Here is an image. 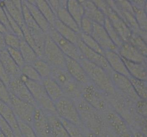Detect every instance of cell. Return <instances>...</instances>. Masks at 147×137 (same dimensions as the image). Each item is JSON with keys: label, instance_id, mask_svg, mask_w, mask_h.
<instances>
[{"label": "cell", "instance_id": "cell-1", "mask_svg": "<svg viewBox=\"0 0 147 137\" xmlns=\"http://www.w3.org/2000/svg\"><path fill=\"white\" fill-rule=\"evenodd\" d=\"M78 61L85 70L90 80L97 88L107 94H115L116 89L107 72L85 58Z\"/></svg>", "mask_w": 147, "mask_h": 137}, {"label": "cell", "instance_id": "cell-2", "mask_svg": "<svg viewBox=\"0 0 147 137\" xmlns=\"http://www.w3.org/2000/svg\"><path fill=\"white\" fill-rule=\"evenodd\" d=\"M50 77L60 86L64 96L72 100L81 97L82 85L71 76L66 69L52 67Z\"/></svg>", "mask_w": 147, "mask_h": 137}, {"label": "cell", "instance_id": "cell-3", "mask_svg": "<svg viewBox=\"0 0 147 137\" xmlns=\"http://www.w3.org/2000/svg\"><path fill=\"white\" fill-rule=\"evenodd\" d=\"M20 78L28 88L37 107L42 109L46 114L57 115L54 102L47 94L41 82L29 80L22 75Z\"/></svg>", "mask_w": 147, "mask_h": 137}, {"label": "cell", "instance_id": "cell-4", "mask_svg": "<svg viewBox=\"0 0 147 137\" xmlns=\"http://www.w3.org/2000/svg\"><path fill=\"white\" fill-rule=\"evenodd\" d=\"M57 115L63 120L80 127L82 124L80 116L73 100L63 96L54 102Z\"/></svg>", "mask_w": 147, "mask_h": 137}, {"label": "cell", "instance_id": "cell-5", "mask_svg": "<svg viewBox=\"0 0 147 137\" xmlns=\"http://www.w3.org/2000/svg\"><path fill=\"white\" fill-rule=\"evenodd\" d=\"M42 59L52 67L66 69V56L47 34L42 52Z\"/></svg>", "mask_w": 147, "mask_h": 137}, {"label": "cell", "instance_id": "cell-6", "mask_svg": "<svg viewBox=\"0 0 147 137\" xmlns=\"http://www.w3.org/2000/svg\"><path fill=\"white\" fill-rule=\"evenodd\" d=\"M103 93L92 82L82 85L81 97L96 110L103 111L107 109V101Z\"/></svg>", "mask_w": 147, "mask_h": 137}, {"label": "cell", "instance_id": "cell-7", "mask_svg": "<svg viewBox=\"0 0 147 137\" xmlns=\"http://www.w3.org/2000/svg\"><path fill=\"white\" fill-rule=\"evenodd\" d=\"M48 34L65 56L78 61L84 58L78 47L63 38L53 27L51 28Z\"/></svg>", "mask_w": 147, "mask_h": 137}, {"label": "cell", "instance_id": "cell-8", "mask_svg": "<svg viewBox=\"0 0 147 137\" xmlns=\"http://www.w3.org/2000/svg\"><path fill=\"white\" fill-rule=\"evenodd\" d=\"M10 94V107L17 119L32 126L36 107L18 99L11 93Z\"/></svg>", "mask_w": 147, "mask_h": 137}, {"label": "cell", "instance_id": "cell-9", "mask_svg": "<svg viewBox=\"0 0 147 137\" xmlns=\"http://www.w3.org/2000/svg\"><path fill=\"white\" fill-rule=\"evenodd\" d=\"M109 74L115 89L118 90L132 100L138 101L140 99L135 91L128 78L113 71Z\"/></svg>", "mask_w": 147, "mask_h": 137}, {"label": "cell", "instance_id": "cell-10", "mask_svg": "<svg viewBox=\"0 0 147 137\" xmlns=\"http://www.w3.org/2000/svg\"><path fill=\"white\" fill-rule=\"evenodd\" d=\"M91 36L104 51H111L118 53L119 48L111 39L103 25L93 22Z\"/></svg>", "mask_w": 147, "mask_h": 137}, {"label": "cell", "instance_id": "cell-11", "mask_svg": "<svg viewBox=\"0 0 147 137\" xmlns=\"http://www.w3.org/2000/svg\"><path fill=\"white\" fill-rule=\"evenodd\" d=\"M10 92L18 99L37 107L34 98L26 84L20 77L11 80L8 87Z\"/></svg>", "mask_w": 147, "mask_h": 137}, {"label": "cell", "instance_id": "cell-12", "mask_svg": "<svg viewBox=\"0 0 147 137\" xmlns=\"http://www.w3.org/2000/svg\"><path fill=\"white\" fill-rule=\"evenodd\" d=\"M77 46L78 47L83 57L85 59L102 68L107 72L109 74L113 71L104 56L89 48L83 43L80 39L78 42Z\"/></svg>", "mask_w": 147, "mask_h": 137}, {"label": "cell", "instance_id": "cell-13", "mask_svg": "<svg viewBox=\"0 0 147 137\" xmlns=\"http://www.w3.org/2000/svg\"><path fill=\"white\" fill-rule=\"evenodd\" d=\"M32 126L37 137H51L47 114L36 107Z\"/></svg>", "mask_w": 147, "mask_h": 137}, {"label": "cell", "instance_id": "cell-14", "mask_svg": "<svg viewBox=\"0 0 147 137\" xmlns=\"http://www.w3.org/2000/svg\"><path fill=\"white\" fill-rule=\"evenodd\" d=\"M107 119L113 131L119 137H133L125 121L117 112L108 111Z\"/></svg>", "mask_w": 147, "mask_h": 137}, {"label": "cell", "instance_id": "cell-15", "mask_svg": "<svg viewBox=\"0 0 147 137\" xmlns=\"http://www.w3.org/2000/svg\"><path fill=\"white\" fill-rule=\"evenodd\" d=\"M66 69L71 76L81 85L91 82L78 61L66 56Z\"/></svg>", "mask_w": 147, "mask_h": 137}, {"label": "cell", "instance_id": "cell-16", "mask_svg": "<svg viewBox=\"0 0 147 137\" xmlns=\"http://www.w3.org/2000/svg\"><path fill=\"white\" fill-rule=\"evenodd\" d=\"M118 54L125 59L136 63H146V57L142 55L129 43H124L119 48Z\"/></svg>", "mask_w": 147, "mask_h": 137}, {"label": "cell", "instance_id": "cell-17", "mask_svg": "<svg viewBox=\"0 0 147 137\" xmlns=\"http://www.w3.org/2000/svg\"><path fill=\"white\" fill-rule=\"evenodd\" d=\"M79 1L84 8V16L92 22L104 25L106 16L92 1Z\"/></svg>", "mask_w": 147, "mask_h": 137}, {"label": "cell", "instance_id": "cell-18", "mask_svg": "<svg viewBox=\"0 0 147 137\" xmlns=\"http://www.w3.org/2000/svg\"><path fill=\"white\" fill-rule=\"evenodd\" d=\"M104 57L113 71L127 78L130 77L122 58L118 53L111 51H104Z\"/></svg>", "mask_w": 147, "mask_h": 137}, {"label": "cell", "instance_id": "cell-19", "mask_svg": "<svg viewBox=\"0 0 147 137\" xmlns=\"http://www.w3.org/2000/svg\"><path fill=\"white\" fill-rule=\"evenodd\" d=\"M0 61L11 80L21 77L20 68L13 59L7 49L0 51Z\"/></svg>", "mask_w": 147, "mask_h": 137}, {"label": "cell", "instance_id": "cell-20", "mask_svg": "<svg viewBox=\"0 0 147 137\" xmlns=\"http://www.w3.org/2000/svg\"><path fill=\"white\" fill-rule=\"evenodd\" d=\"M0 115L11 127L15 137L21 135L18 120L11 107L1 100H0Z\"/></svg>", "mask_w": 147, "mask_h": 137}, {"label": "cell", "instance_id": "cell-21", "mask_svg": "<svg viewBox=\"0 0 147 137\" xmlns=\"http://www.w3.org/2000/svg\"><path fill=\"white\" fill-rule=\"evenodd\" d=\"M36 23L45 34L52 27L34 3V1H23Z\"/></svg>", "mask_w": 147, "mask_h": 137}, {"label": "cell", "instance_id": "cell-22", "mask_svg": "<svg viewBox=\"0 0 147 137\" xmlns=\"http://www.w3.org/2000/svg\"><path fill=\"white\" fill-rule=\"evenodd\" d=\"M67 1H60L61 6L57 11V17L63 24L77 33L81 32L80 29L67 9Z\"/></svg>", "mask_w": 147, "mask_h": 137}, {"label": "cell", "instance_id": "cell-23", "mask_svg": "<svg viewBox=\"0 0 147 137\" xmlns=\"http://www.w3.org/2000/svg\"><path fill=\"white\" fill-rule=\"evenodd\" d=\"M4 7L11 17L21 28L24 24L22 1H4Z\"/></svg>", "mask_w": 147, "mask_h": 137}, {"label": "cell", "instance_id": "cell-24", "mask_svg": "<svg viewBox=\"0 0 147 137\" xmlns=\"http://www.w3.org/2000/svg\"><path fill=\"white\" fill-rule=\"evenodd\" d=\"M121 58L131 77L137 79L146 81L147 74L146 63H136L125 59L122 57Z\"/></svg>", "mask_w": 147, "mask_h": 137}, {"label": "cell", "instance_id": "cell-25", "mask_svg": "<svg viewBox=\"0 0 147 137\" xmlns=\"http://www.w3.org/2000/svg\"><path fill=\"white\" fill-rule=\"evenodd\" d=\"M41 82L47 94L53 102L64 96L60 86L51 77L42 79Z\"/></svg>", "mask_w": 147, "mask_h": 137}, {"label": "cell", "instance_id": "cell-26", "mask_svg": "<svg viewBox=\"0 0 147 137\" xmlns=\"http://www.w3.org/2000/svg\"><path fill=\"white\" fill-rule=\"evenodd\" d=\"M51 137H70L60 119L56 114H46Z\"/></svg>", "mask_w": 147, "mask_h": 137}, {"label": "cell", "instance_id": "cell-27", "mask_svg": "<svg viewBox=\"0 0 147 137\" xmlns=\"http://www.w3.org/2000/svg\"><path fill=\"white\" fill-rule=\"evenodd\" d=\"M53 28L63 38L77 46L80 40L79 34L62 23L58 19L55 21Z\"/></svg>", "mask_w": 147, "mask_h": 137}, {"label": "cell", "instance_id": "cell-28", "mask_svg": "<svg viewBox=\"0 0 147 137\" xmlns=\"http://www.w3.org/2000/svg\"><path fill=\"white\" fill-rule=\"evenodd\" d=\"M67 9L80 28L82 20L84 16L83 6L79 1L69 0L67 3Z\"/></svg>", "mask_w": 147, "mask_h": 137}, {"label": "cell", "instance_id": "cell-29", "mask_svg": "<svg viewBox=\"0 0 147 137\" xmlns=\"http://www.w3.org/2000/svg\"><path fill=\"white\" fill-rule=\"evenodd\" d=\"M34 3L52 27H53L57 17L47 1L36 0L34 1Z\"/></svg>", "mask_w": 147, "mask_h": 137}, {"label": "cell", "instance_id": "cell-30", "mask_svg": "<svg viewBox=\"0 0 147 137\" xmlns=\"http://www.w3.org/2000/svg\"><path fill=\"white\" fill-rule=\"evenodd\" d=\"M19 50L26 64H32L39 58L32 48L24 39L22 40Z\"/></svg>", "mask_w": 147, "mask_h": 137}, {"label": "cell", "instance_id": "cell-31", "mask_svg": "<svg viewBox=\"0 0 147 137\" xmlns=\"http://www.w3.org/2000/svg\"><path fill=\"white\" fill-rule=\"evenodd\" d=\"M135 91L140 99L146 101L147 99V83L146 81L137 79L133 77L128 78Z\"/></svg>", "mask_w": 147, "mask_h": 137}, {"label": "cell", "instance_id": "cell-32", "mask_svg": "<svg viewBox=\"0 0 147 137\" xmlns=\"http://www.w3.org/2000/svg\"><path fill=\"white\" fill-rule=\"evenodd\" d=\"M32 65L39 74L42 79L50 77L52 67L44 60L38 58Z\"/></svg>", "mask_w": 147, "mask_h": 137}, {"label": "cell", "instance_id": "cell-33", "mask_svg": "<svg viewBox=\"0 0 147 137\" xmlns=\"http://www.w3.org/2000/svg\"><path fill=\"white\" fill-rule=\"evenodd\" d=\"M103 26L106 29L109 37H110L113 43L118 48L121 47L124 42L119 36L116 30L113 28L109 20L106 17Z\"/></svg>", "mask_w": 147, "mask_h": 137}, {"label": "cell", "instance_id": "cell-34", "mask_svg": "<svg viewBox=\"0 0 147 137\" xmlns=\"http://www.w3.org/2000/svg\"><path fill=\"white\" fill-rule=\"evenodd\" d=\"M80 39L83 43L92 50L104 56V51L91 35L83 32L79 33Z\"/></svg>", "mask_w": 147, "mask_h": 137}, {"label": "cell", "instance_id": "cell-35", "mask_svg": "<svg viewBox=\"0 0 147 137\" xmlns=\"http://www.w3.org/2000/svg\"><path fill=\"white\" fill-rule=\"evenodd\" d=\"M22 75L26 77L29 80L41 82L42 78L32 64L25 63L21 68Z\"/></svg>", "mask_w": 147, "mask_h": 137}, {"label": "cell", "instance_id": "cell-36", "mask_svg": "<svg viewBox=\"0 0 147 137\" xmlns=\"http://www.w3.org/2000/svg\"><path fill=\"white\" fill-rule=\"evenodd\" d=\"M128 43L134 46L142 55L147 57V49L146 41L138 34L132 33Z\"/></svg>", "mask_w": 147, "mask_h": 137}, {"label": "cell", "instance_id": "cell-37", "mask_svg": "<svg viewBox=\"0 0 147 137\" xmlns=\"http://www.w3.org/2000/svg\"><path fill=\"white\" fill-rule=\"evenodd\" d=\"M132 6L135 17L140 28L146 31L147 30V17L145 10L133 5Z\"/></svg>", "mask_w": 147, "mask_h": 137}, {"label": "cell", "instance_id": "cell-38", "mask_svg": "<svg viewBox=\"0 0 147 137\" xmlns=\"http://www.w3.org/2000/svg\"><path fill=\"white\" fill-rule=\"evenodd\" d=\"M21 29L22 30L23 35V39L27 43L29 46L32 48L38 56L39 58H41L42 53L38 48L33 37L30 33V31L27 28L25 24H24L22 25V27H21Z\"/></svg>", "mask_w": 147, "mask_h": 137}, {"label": "cell", "instance_id": "cell-39", "mask_svg": "<svg viewBox=\"0 0 147 137\" xmlns=\"http://www.w3.org/2000/svg\"><path fill=\"white\" fill-rule=\"evenodd\" d=\"M59 118L60 119L65 129L67 132L70 137H86L81 130L79 127L60 118L59 117Z\"/></svg>", "mask_w": 147, "mask_h": 137}, {"label": "cell", "instance_id": "cell-40", "mask_svg": "<svg viewBox=\"0 0 147 137\" xmlns=\"http://www.w3.org/2000/svg\"><path fill=\"white\" fill-rule=\"evenodd\" d=\"M5 42L7 47L20 49L22 40L15 34L7 32L4 34Z\"/></svg>", "mask_w": 147, "mask_h": 137}, {"label": "cell", "instance_id": "cell-41", "mask_svg": "<svg viewBox=\"0 0 147 137\" xmlns=\"http://www.w3.org/2000/svg\"><path fill=\"white\" fill-rule=\"evenodd\" d=\"M18 121L20 132L22 137H37L32 126L22 121L18 120Z\"/></svg>", "mask_w": 147, "mask_h": 137}, {"label": "cell", "instance_id": "cell-42", "mask_svg": "<svg viewBox=\"0 0 147 137\" xmlns=\"http://www.w3.org/2000/svg\"><path fill=\"white\" fill-rule=\"evenodd\" d=\"M6 49L13 59L20 68L25 64L20 50L9 47H7Z\"/></svg>", "mask_w": 147, "mask_h": 137}, {"label": "cell", "instance_id": "cell-43", "mask_svg": "<svg viewBox=\"0 0 147 137\" xmlns=\"http://www.w3.org/2000/svg\"><path fill=\"white\" fill-rule=\"evenodd\" d=\"M3 7L4 10L6 12L10 26L13 33L17 35V36H18L19 38H20L21 39H23V35L21 28L19 26V24L17 23V22L11 17L10 15L9 14L8 12L7 11L5 8H4V6Z\"/></svg>", "mask_w": 147, "mask_h": 137}, {"label": "cell", "instance_id": "cell-44", "mask_svg": "<svg viewBox=\"0 0 147 137\" xmlns=\"http://www.w3.org/2000/svg\"><path fill=\"white\" fill-rule=\"evenodd\" d=\"M0 100L10 106L11 94L8 88L0 79Z\"/></svg>", "mask_w": 147, "mask_h": 137}, {"label": "cell", "instance_id": "cell-45", "mask_svg": "<svg viewBox=\"0 0 147 137\" xmlns=\"http://www.w3.org/2000/svg\"><path fill=\"white\" fill-rule=\"evenodd\" d=\"M93 28V22L84 16L81 22L80 29L82 32L91 35Z\"/></svg>", "mask_w": 147, "mask_h": 137}, {"label": "cell", "instance_id": "cell-46", "mask_svg": "<svg viewBox=\"0 0 147 137\" xmlns=\"http://www.w3.org/2000/svg\"><path fill=\"white\" fill-rule=\"evenodd\" d=\"M0 131L6 137H15L14 132L11 127L6 120L0 115Z\"/></svg>", "mask_w": 147, "mask_h": 137}, {"label": "cell", "instance_id": "cell-47", "mask_svg": "<svg viewBox=\"0 0 147 137\" xmlns=\"http://www.w3.org/2000/svg\"><path fill=\"white\" fill-rule=\"evenodd\" d=\"M3 6H2L0 3V22L6 27V29L8 30V32L15 34L13 33L10 26L6 12L3 8Z\"/></svg>", "mask_w": 147, "mask_h": 137}, {"label": "cell", "instance_id": "cell-48", "mask_svg": "<svg viewBox=\"0 0 147 137\" xmlns=\"http://www.w3.org/2000/svg\"><path fill=\"white\" fill-rule=\"evenodd\" d=\"M147 107L146 101L140 99L137 101L136 109L139 114L144 117H146Z\"/></svg>", "mask_w": 147, "mask_h": 137}, {"label": "cell", "instance_id": "cell-49", "mask_svg": "<svg viewBox=\"0 0 147 137\" xmlns=\"http://www.w3.org/2000/svg\"><path fill=\"white\" fill-rule=\"evenodd\" d=\"M0 79L4 82V84L8 88L11 79L9 76L6 73V70L3 67L1 61H0Z\"/></svg>", "mask_w": 147, "mask_h": 137}, {"label": "cell", "instance_id": "cell-50", "mask_svg": "<svg viewBox=\"0 0 147 137\" xmlns=\"http://www.w3.org/2000/svg\"><path fill=\"white\" fill-rule=\"evenodd\" d=\"M47 1L55 15H57V11L61 6L60 1H51L50 0V1Z\"/></svg>", "mask_w": 147, "mask_h": 137}, {"label": "cell", "instance_id": "cell-51", "mask_svg": "<svg viewBox=\"0 0 147 137\" xmlns=\"http://www.w3.org/2000/svg\"><path fill=\"white\" fill-rule=\"evenodd\" d=\"M7 47L5 42L4 34L0 32V51L6 49Z\"/></svg>", "mask_w": 147, "mask_h": 137}, {"label": "cell", "instance_id": "cell-52", "mask_svg": "<svg viewBox=\"0 0 147 137\" xmlns=\"http://www.w3.org/2000/svg\"><path fill=\"white\" fill-rule=\"evenodd\" d=\"M0 32L3 34L9 32L6 27L1 22H0Z\"/></svg>", "mask_w": 147, "mask_h": 137}, {"label": "cell", "instance_id": "cell-53", "mask_svg": "<svg viewBox=\"0 0 147 137\" xmlns=\"http://www.w3.org/2000/svg\"><path fill=\"white\" fill-rule=\"evenodd\" d=\"M86 137H99L97 134H95L94 132H90L88 133Z\"/></svg>", "mask_w": 147, "mask_h": 137}, {"label": "cell", "instance_id": "cell-54", "mask_svg": "<svg viewBox=\"0 0 147 137\" xmlns=\"http://www.w3.org/2000/svg\"><path fill=\"white\" fill-rule=\"evenodd\" d=\"M135 137H144L140 133H137V134H136V136H135Z\"/></svg>", "mask_w": 147, "mask_h": 137}, {"label": "cell", "instance_id": "cell-55", "mask_svg": "<svg viewBox=\"0 0 147 137\" xmlns=\"http://www.w3.org/2000/svg\"><path fill=\"white\" fill-rule=\"evenodd\" d=\"M0 137H6L1 131H0Z\"/></svg>", "mask_w": 147, "mask_h": 137}, {"label": "cell", "instance_id": "cell-56", "mask_svg": "<svg viewBox=\"0 0 147 137\" xmlns=\"http://www.w3.org/2000/svg\"><path fill=\"white\" fill-rule=\"evenodd\" d=\"M15 137H22V135H20V136H16Z\"/></svg>", "mask_w": 147, "mask_h": 137}]
</instances>
